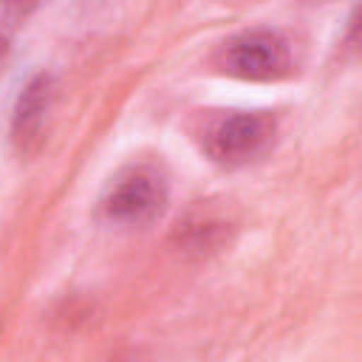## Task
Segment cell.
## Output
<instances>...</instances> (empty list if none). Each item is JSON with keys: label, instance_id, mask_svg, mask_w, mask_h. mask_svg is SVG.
<instances>
[{"label": "cell", "instance_id": "cell-1", "mask_svg": "<svg viewBox=\"0 0 362 362\" xmlns=\"http://www.w3.org/2000/svg\"><path fill=\"white\" fill-rule=\"evenodd\" d=\"M274 139V116L266 110H229L204 127V150L221 167H240L263 156Z\"/></svg>", "mask_w": 362, "mask_h": 362}, {"label": "cell", "instance_id": "cell-2", "mask_svg": "<svg viewBox=\"0 0 362 362\" xmlns=\"http://www.w3.org/2000/svg\"><path fill=\"white\" fill-rule=\"evenodd\" d=\"M218 65L240 79H280L291 71V42L277 28H249L221 45Z\"/></svg>", "mask_w": 362, "mask_h": 362}, {"label": "cell", "instance_id": "cell-3", "mask_svg": "<svg viewBox=\"0 0 362 362\" xmlns=\"http://www.w3.org/2000/svg\"><path fill=\"white\" fill-rule=\"evenodd\" d=\"M167 204V181L150 164L127 167L116 175L102 198V212L110 223L141 226L150 223Z\"/></svg>", "mask_w": 362, "mask_h": 362}, {"label": "cell", "instance_id": "cell-4", "mask_svg": "<svg viewBox=\"0 0 362 362\" xmlns=\"http://www.w3.org/2000/svg\"><path fill=\"white\" fill-rule=\"evenodd\" d=\"M51 99H54V82L48 74H34L23 85L14 102V116H11V133L20 150H28L40 139L45 116L51 110Z\"/></svg>", "mask_w": 362, "mask_h": 362}, {"label": "cell", "instance_id": "cell-5", "mask_svg": "<svg viewBox=\"0 0 362 362\" xmlns=\"http://www.w3.org/2000/svg\"><path fill=\"white\" fill-rule=\"evenodd\" d=\"M226 238V221L209 212H192L184 223H178V243L187 252H209Z\"/></svg>", "mask_w": 362, "mask_h": 362}, {"label": "cell", "instance_id": "cell-6", "mask_svg": "<svg viewBox=\"0 0 362 362\" xmlns=\"http://www.w3.org/2000/svg\"><path fill=\"white\" fill-rule=\"evenodd\" d=\"M348 40H362V8H356V14L351 17V25H348Z\"/></svg>", "mask_w": 362, "mask_h": 362}, {"label": "cell", "instance_id": "cell-7", "mask_svg": "<svg viewBox=\"0 0 362 362\" xmlns=\"http://www.w3.org/2000/svg\"><path fill=\"white\" fill-rule=\"evenodd\" d=\"M119 362H144V359H139V356H127V359H119Z\"/></svg>", "mask_w": 362, "mask_h": 362}]
</instances>
